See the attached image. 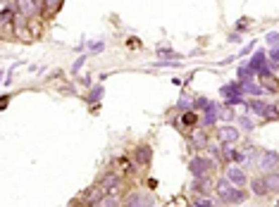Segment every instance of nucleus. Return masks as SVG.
<instances>
[{
  "mask_svg": "<svg viewBox=\"0 0 279 207\" xmlns=\"http://www.w3.org/2000/svg\"><path fill=\"white\" fill-rule=\"evenodd\" d=\"M243 200H246V193H243L239 186H234L232 188V193L227 195V200H225V205H241Z\"/></svg>",
  "mask_w": 279,
  "mask_h": 207,
  "instance_id": "obj_18",
  "label": "nucleus"
},
{
  "mask_svg": "<svg viewBox=\"0 0 279 207\" xmlns=\"http://www.w3.org/2000/svg\"><path fill=\"white\" fill-rule=\"evenodd\" d=\"M98 205H100V207H117V205H122V202H119L117 195H112V193H105V195L100 198Z\"/></svg>",
  "mask_w": 279,
  "mask_h": 207,
  "instance_id": "obj_23",
  "label": "nucleus"
},
{
  "mask_svg": "<svg viewBox=\"0 0 279 207\" xmlns=\"http://www.w3.org/2000/svg\"><path fill=\"white\" fill-rule=\"evenodd\" d=\"M124 205L129 207H148V205H155L153 195H141V193H129L124 198Z\"/></svg>",
  "mask_w": 279,
  "mask_h": 207,
  "instance_id": "obj_8",
  "label": "nucleus"
},
{
  "mask_svg": "<svg viewBox=\"0 0 279 207\" xmlns=\"http://www.w3.org/2000/svg\"><path fill=\"white\" fill-rule=\"evenodd\" d=\"M151 157H153V150H151V145H138V148H136L134 160H136L138 164H141V167L151 162Z\"/></svg>",
  "mask_w": 279,
  "mask_h": 207,
  "instance_id": "obj_13",
  "label": "nucleus"
},
{
  "mask_svg": "<svg viewBox=\"0 0 279 207\" xmlns=\"http://www.w3.org/2000/svg\"><path fill=\"white\" fill-rule=\"evenodd\" d=\"M213 167H215V164L210 162L207 157H191L189 160V171L193 176H205V174L213 171Z\"/></svg>",
  "mask_w": 279,
  "mask_h": 207,
  "instance_id": "obj_3",
  "label": "nucleus"
},
{
  "mask_svg": "<svg viewBox=\"0 0 279 207\" xmlns=\"http://www.w3.org/2000/svg\"><path fill=\"white\" fill-rule=\"evenodd\" d=\"M241 83H243V93H246V95H253V98H262V95H265V88H262L260 81L248 79V81H241Z\"/></svg>",
  "mask_w": 279,
  "mask_h": 207,
  "instance_id": "obj_10",
  "label": "nucleus"
},
{
  "mask_svg": "<svg viewBox=\"0 0 279 207\" xmlns=\"http://www.w3.org/2000/svg\"><path fill=\"white\" fill-rule=\"evenodd\" d=\"M205 150H207V160H210L213 164H222V162H227V160H225V155H222V143H220V148L210 143V145L205 148Z\"/></svg>",
  "mask_w": 279,
  "mask_h": 207,
  "instance_id": "obj_17",
  "label": "nucleus"
},
{
  "mask_svg": "<svg viewBox=\"0 0 279 207\" xmlns=\"http://www.w3.org/2000/svg\"><path fill=\"white\" fill-rule=\"evenodd\" d=\"M274 119H279V102H272V110H270V115H267L265 122H274Z\"/></svg>",
  "mask_w": 279,
  "mask_h": 207,
  "instance_id": "obj_32",
  "label": "nucleus"
},
{
  "mask_svg": "<svg viewBox=\"0 0 279 207\" xmlns=\"http://www.w3.org/2000/svg\"><path fill=\"white\" fill-rule=\"evenodd\" d=\"M265 183H267V193H279V169L265 174Z\"/></svg>",
  "mask_w": 279,
  "mask_h": 207,
  "instance_id": "obj_19",
  "label": "nucleus"
},
{
  "mask_svg": "<svg viewBox=\"0 0 279 207\" xmlns=\"http://www.w3.org/2000/svg\"><path fill=\"white\" fill-rule=\"evenodd\" d=\"M248 186H251L253 195H258V198H265V195H267V183H265V176H262V179H251V181H248Z\"/></svg>",
  "mask_w": 279,
  "mask_h": 207,
  "instance_id": "obj_14",
  "label": "nucleus"
},
{
  "mask_svg": "<svg viewBox=\"0 0 279 207\" xmlns=\"http://www.w3.org/2000/svg\"><path fill=\"white\" fill-rule=\"evenodd\" d=\"M213 105H215V102H213L210 98H196V105H193V108L200 110V112H205V110H210Z\"/></svg>",
  "mask_w": 279,
  "mask_h": 207,
  "instance_id": "obj_29",
  "label": "nucleus"
},
{
  "mask_svg": "<svg viewBox=\"0 0 279 207\" xmlns=\"http://www.w3.org/2000/svg\"><path fill=\"white\" fill-rule=\"evenodd\" d=\"M225 176L229 181H232V183H234V186H239V188H243V186H246V183H248V176H246V171L241 169V167H239V164H229V167H227V171H225Z\"/></svg>",
  "mask_w": 279,
  "mask_h": 207,
  "instance_id": "obj_5",
  "label": "nucleus"
},
{
  "mask_svg": "<svg viewBox=\"0 0 279 207\" xmlns=\"http://www.w3.org/2000/svg\"><path fill=\"white\" fill-rule=\"evenodd\" d=\"M220 90H222V95H225V98H232V95H243V83L241 81H229V83H225Z\"/></svg>",
  "mask_w": 279,
  "mask_h": 207,
  "instance_id": "obj_15",
  "label": "nucleus"
},
{
  "mask_svg": "<svg viewBox=\"0 0 279 207\" xmlns=\"http://www.w3.org/2000/svg\"><path fill=\"white\" fill-rule=\"evenodd\" d=\"M191 190H196L200 195H207V190H210V174H205V176H193Z\"/></svg>",
  "mask_w": 279,
  "mask_h": 207,
  "instance_id": "obj_12",
  "label": "nucleus"
},
{
  "mask_svg": "<svg viewBox=\"0 0 279 207\" xmlns=\"http://www.w3.org/2000/svg\"><path fill=\"white\" fill-rule=\"evenodd\" d=\"M255 74H258V72H255L248 62H246L243 67H239V81H248V79H253Z\"/></svg>",
  "mask_w": 279,
  "mask_h": 207,
  "instance_id": "obj_22",
  "label": "nucleus"
},
{
  "mask_svg": "<svg viewBox=\"0 0 279 207\" xmlns=\"http://www.w3.org/2000/svg\"><path fill=\"white\" fill-rule=\"evenodd\" d=\"M193 105H196V100L189 98L186 93H181V98H179V102H177V108H179V110H191Z\"/></svg>",
  "mask_w": 279,
  "mask_h": 207,
  "instance_id": "obj_26",
  "label": "nucleus"
},
{
  "mask_svg": "<svg viewBox=\"0 0 279 207\" xmlns=\"http://www.w3.org/2000/svg\"><path fill=\"white\" fill-rule=\"evenodd\" d=\"M60 3L62 0H43V15H55L60 10Z\"/></svg>",
  "mask_w": 279,
  "mask_h": 207,
  "instance_id": "obj_24",
  "label": "nucleus"
},
{
  "mask_svg": "<svg viewBox=\"0 0 279 207\" xmlns=\"http://www.w3.org/2000/svg\"><path fill=\"white\" fill-rule=\"evenodd\" d=\"M253 48H255V43H253V41H251V43H248V45H246V48H243V50H241V53H239V57H246V55L251 53Z\"/></svg>",
  "mask_w": 279,
  "mask_h": 207,
  "instance_id": "obj_38",
  "label": "nucleus"
},
{
  "mask_svg": "<svg viewBox=\"0 0 279 207\" xmlns=\"http://www.w3.org/2000/svg\"><path fill=\"white\" fill-rule=\"evenodd\" d=\"M236 122L241 124L243 131H253V129H255V124H253V122H251L248 117H246V115H243V117H236Z\"/></svg>",
  "mask_w": 279,
  "mask_h": 207,
  "instance_id": "obj_31",
  "label": "nucleus"
},
{
  "mask_svg": "<svg viewBox=\"0 0 279 207\" xmlns=\"http://www.w3.org/2000/svg\"><path fill=\"white\" fill-rule=\"evenodd\" d=\"M158 55L165 57V60H181L179 53H174V50H167V48H158Z\"/></svg>",
  "mask_w": 279,
  "mask_h": 207,
  "instance_id": "obj_30",
  "label": "nucleus"
},
{
  "mask_svg": "<svg viewBox=\"0 0 279 207\" xmlns=\"http://www.w3.org/2000/svg\"><path fill=\"white\" fill-rule=\"evenodd\" d=\"M189 141H191V145L193 148H198V150H205L207 145H210V141H207V134H205V126L203 129H191L189 131Z\"/></svg>",
  "mask_w": 279,
  "mask_h": 207,
  "instance_id": "obj_6",
  "label": "nucleus"
},
{
  "mask_svg": "<svg viewBox=\"0 0 279 207\" xmlns=\"http://www.w3.org/2000/svg\"><path fill=\"white\" fill-rule=\"evenodd\" d=\"M260 83H262V88H265V93H279V79L272 72L260 74Z\"/></svg>",
  "mask_w": 279,
  "mask_h": 207,
  "instance_id": "obj_9",
  "label": "nucleus"
},
{
  "mask_svg": "<svg viewBox=\"0 0 279 207\" xmlns=\"http://www.w3.org/2000/svg\"><path fill=\"white\" fill-rule=\"evenodd\" d=\"M103 48H105V43H103V41H96V43H89V50H91L93 55L103 53Z\"/></svg>",
  "mask_w": 279,
  "mask_h": 207,
  "instance_id": "obj_34",
  "label": "nucleus"
},
{
  "mask_svg": "<svg viewBox=\"0 0 279 207\" xmlns=\"http://www.w3.org/2000/svg\"><path fill=\"white\" fill-rule=\"evenodd\" d=\"M232 188H234V183H232V181L227 179H217V183H215V193H217V198L222 200V202H225L227 200V195H229V193H232Z\"/></svg>",
  "mask_w": 279,
  "mask_h": 207,
  "instance_id": "obj_11",
  "label": "nucleus"
},
{
  "mask_svg": "<svg viewBox=\"0 0 279 207\" xmlns=\"http://www.w3.org/2000/svg\"><path fill=\"white\" fill-rule=\"evenodd\" d=\"M265 43L279 45V34H277V31H270V34H265Z\"/></svg>",
  "mask_w": 279,
  "mask_h": 207,
  "instance_id": "obj_33",
  "label": "nucleus"
},
{
  "mask_svg": "<svg viewBox=\"0 0 279 207\" xmlns=\"http://www.w3.org/2000/svg\"><path fill=\"white\" fill-rule=\"evenodd\" d=\"M217 119H220V108L217 105H213L210 110H205L203 112V119H200V126H213V124H217Z\"/></svg>",
  "mask_w": 279,
  "mask_h": 207,
  "instance_id": "obj_16",
  "label": "nucleus"
},
{
  "mask_svg": "<svg viewBox=\"0 0 279 207\" xmlns=\"http://www.w3.org/2000/svg\"><path fill=\"white\" fill-rule=\"evenodd\" d=\"M100 98H103V86H96V88L89 93V105H98Z\"/></svg>",
  "mask_w": 279,
  "mask_h": 207,
  "instance_id": "obj_28",
  "label": "nucleus"
},
{
  "mask_svg": "<svg viewBox=\"0 0 279 207\" xmlns=\"http://www.w3.org/2000/svg\"><path fill=\"white\" fill-rule=\"evenodd\" d=\"M248 24H251V19H239V24H236V31H239V34H243Z\"/></svg>",
  "mask_w": 279,
  "mask_h": 207,
  "instance_id": "obj_37",
  "label": "nucleus"
},
{
  "mask_svg": "<svg viewBox=\"0 0 279 207\" xmlns=\"http://www.w3.org/2000/svg\"><path fill=\"white\" fill-rule=\"evenodd\" d=\"M15 10L22 12V15H27V17L31 19L43 10V3H41V0H15Z\"/></svg>",
  "mask_w": 279,
  "mask_h": 207,
  "instance_id": "obj_2",
  "label": "nucleus"
},
{
  "mask_svg": "<svg viewBox=\"0 0 279 207\" xmlns=\"http://www.w3.org/2000/svg\"><path fill=\"white\" fill-rule=\"evenodd\" d=\"M117 186H119V179L115 176V174H108V176L103 179V183H100V188L105 190V193H115Z\"/></svg>",
  "mask_w": 279,
  "mask_h": 207,
  "instance_id": "obj_20",
  "label": "nucleus"
},
{
  "mask_svg": "<svg viewBox=\"0 0 279 207\" xmlns=\"http://www.w3.org/2000/svg\"><path fill=\"white\" fill-rule=\"evenodd\" d=\"M217 138H220V143H239V138H241V134H239V129H234V126H220L217 129Z\"/></svg>",
  "mask_w": 279,
  "mask_h": 207,
  "instance_id": "obj_7",
  "label": "nucleus"
},
{
  "mask_svg": "<svg viewBox=\"0 0 279 207\" xmlns=\"http://www.w3.org/2000/svg\"><path fill=\"white\" fill-rule=\"evenodd\" d=\"M198 124L200 122H198V117H196V112H191V110L179 119V126H184V129H193V126H198Z\"/></svg>",
  "mask_w": 279,
  "mask_h": 207,
  "instance_id": "obj_21",
  "label": "nucleus"
},
{
  "mask_svg": "<svg viewBox=\"0 0 279 207\" xmlns=\"http://www.w3.org/2000/svg\"><path fill=\"white\" fill-rule=\"evenodd\" d=\"M220 119H222V122H227V124H229V122H234V112H232V108H229V105H222V108H220Z\"/></svg>",
  "mask_w": 279,
  "mask_h": 207,
  "instance_id": "obj_25",
  "label": "nucleus"
},
{
  "mask_svg": "<svg viewBox=\"0 0 279 207\" xmlns=\"http://www.w3.org/2000/svg\"><path fill=\"white\" fill-rule=\"evenodd\" d=\"M84 62H86V55H81L79 60L72 64V74H79V72H81V67H84Z\"/></svg>",
  "mask_w": 279,
  "mask_h": 207,
  "instance_id": "obj_35",
  "label": "nucleus"
},
{
  "mask_svg": "<svg viewBox=\"0 0 279 207\" xmlns=\"http://www.w3.org/2000/svg\"><path fill=\"white\" fill-rule=\"evenodd\" d=\"M191 205H196V207H213V205H217V200H213L210 195H200V198L193 200Z\"/></svg>",
  "mask_w": 279,
  "mask_h": 207,
  "instance_id": "obj_27",
  "label": "nucleus"
},
{
  "mask_svg": "<svg viewBox=\"0 0 279 207\" xmlns=\"http://www.w3.org/2000/svg\"><path fill=\"white\" fill-rule=\"evenodd\" d=\"M246 110L253 112V115H258V117H262V119H267V115H270V110H272V102L260 100V98H253V100H246Z\"/></svg>",
  "mask_w": 279,
  "mask_h": 207,
  "instance_id": "obj_4",
  "label": "nucleus"
},
{
  "mask_svg": "<svg viewBox=\"0 0 279 207\" xmlns=\"http://www.w3.org/2000/svg\"><path fill=\"white\" fill-rule=\"evenodd\" d=\"M267 57H270L272 62H279V45H272V50H270V55H267Z\"/></svg>",
  "mask_w": 279,
  "mask_h": 207,
  "instance_id": "obj_36",
  "label": "nucleus"
},
{
  "mask_svg": "<svg viewBox=\"0 0 279 207\" xmlns=\"http://www.w3.org/2000/svg\"><path fill=\"white\" fill-rule=\"evenodd\" d=\"M258 169L262 171V174H270V171H277L279 169V155L274 153V150H262V153H258Z\"/></svg>",
  "mask_w": 279,
  "mask_h": 207,
  "instance_id": "obj_1",
  "label": "nucleus"
}]
</instances>
